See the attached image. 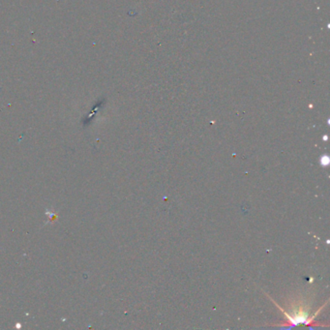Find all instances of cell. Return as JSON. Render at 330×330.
<instances>
[{
	"label": "cell",
	"instance_id": "obj_1",
	"mask_svg": "<svg viewBox=\"0 0 330 330\" xmlns=\"http://www.w3.org/2000/svg\"><path fill=\"white\" fill-rule=\"evenodd\" d=\"M321 165L322 166H327L329 164V158L327 157V156H323V157L321 158Z\"/></svg>",
	"mask_w": 330,
	"mask_h": 330
}]
</instances>
